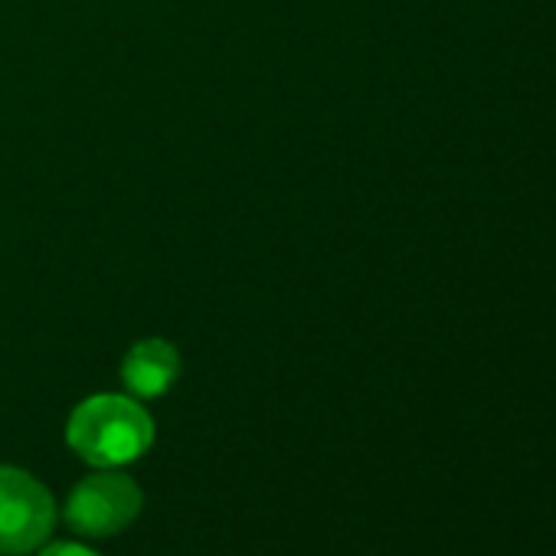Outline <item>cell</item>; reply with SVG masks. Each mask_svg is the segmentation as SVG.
<instances>
[{"label": "cell", "instance_id": "obj_1", "mask_svg": "<svg viewBox=\"0 0 556 556\" xmlns=\"http://www.w3.org/2000/svg\"><path fill=\"white\" fill-rule=\"evenodd\" d=\"M154 439L151 416L128 396H92L70 419V445L92 465H125Z\"/></svg>", "mask_w": 556, "mask_h": 556}, {"label": "cell", "instance_id": "obj_2", "mask_svg": "<svg viewBox=\"0 0 556 556\" xmlns=\"http://www.w3.org/2000/svg\"><path fill=\"white\" fill-rule=\"evenodd\" d=\"M56 523L50 491L21 468L0 465V553L17 556L37 549Z\"/></svg>", "mask_w": 556, "mask_h": 556}, {"label": "cell", "instance_id": "obj_3", "mask_svg": "<svg viewBox=\"0 0 556 556\" xmlns=\"http://www.w3.org/2000/svg\"><path fill=\"white\" fill-rule=\"evenodd\" d=\"M141 510V491L125 475H96L83 481L66 504V520L73 530L89 536H105L131 523Z\"/></svg>", "mask_w": 556, "mask_h": 556}, {"label": "cell", "instance_id": "obj_4", "mask_svg": "<svg viewBox=\"0 0 556 556\" xmlns=\"http://www.w3.org/2000/svg\"><path fill=\"white\" fill-rule=\"evenodd\" d=\"M180 370V357L167 341H141L128 351L122 364V377L138 396H161Z\"/></svg>", "mask_w": 556, "mask_h": 556}, {"label": "cell", "instance_id": "obj_5", "mask_svg": "<svg viewBox=\"0 0 556 556\" xmlns=\"http://www.w3.org/2000/svg\"><path fill=\"white\" fill-rule=\"evenodd\" d=\"M43 556H99V553H92V549H86V546H76V543H56V546H50Z\"/></svg>", "mask_w": 556, "mask_h": 556}]
</instances>
